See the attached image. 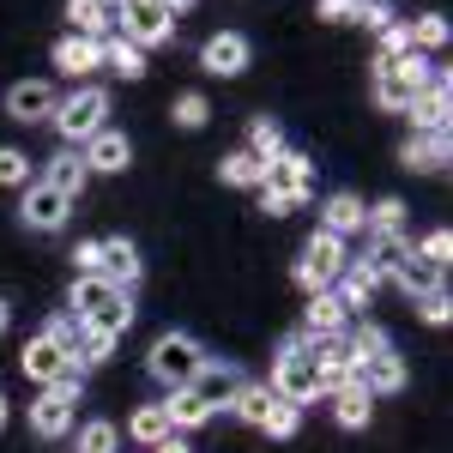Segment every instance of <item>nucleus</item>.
Masks as SVG:
<instances>
[{"label": "nucleus", "instance_id": "1", "mask_svg": "<svg viewBox=\"0 0 453 453\" xmlns=\"http://www.w3.org/2000/svg\"><path fill=\"white\" fill-rule=\"evenodd\" d=\"M314 194V164L303 151H279V157H266V175H260V206L284 218V211H296L303 200Z\"/></svg>", "mask_w": 453, "mask_h": 453}, {"label": "nucleus", "instance_id": "2", "mask_svg": "<svg viewBox=\"0 0 453 453\" xmlns=\"http://www.w3.org/2000/svg\"><path fill=\"white\" fill-rule=\"evenodd\" d=\"M429 79H435V67L423 61L418 49L399 55V61H375V104L393 109V115H405V109L429 91Z\"/></svg>", "mask_w": 453, "mask_h": 453}, {"label": "nucleus", "instance_id": "3", "mask_svg": "<svg viewBox=\"0 0 453 453\" xmlns=\"http://www.w3.org/2000/svg\"><path fill=\"white\" fill-rule=\"evenodd\" d=\"M104 115H109V91L104 85H79L73 97L55 104L49 121H55V134H61L67 145H79V140H91V134H104Z\"/></svg>", "mask_w": 453, "mask_h": 453}, {"label": "nucleus", "instance_id": "4", "mask_svg": "<svg viewBox=\"0 0 453 453\" xmlns=\"http://www.w3.org/2000/svg\"><path fill=\"white\" fill-rule=\"evenodd\" d=\"M200 363H206V350H200V339H188V333H164V339L151 345V357H145L151 381H164L170 393L194 381V375H200Z\"/></svg>", "mask_w": 453, "mask_h": 453}, {"label": "nucleus", "instance_id": "5", "mask_svg": "<svg viewBox=\"0 0 453 453\" xmlns=\"http://www.w3.org/2000/svg\"><path fill=\"white\" fill-rule=\"evenodd\" d=\"M345 266H350L345 236H333V230H314L309 248H303V260H296V284H303L309 296H314V290H333Z\"/></svg>", "mask_w": 453, "mask_h": 453}, {"label": "nucleus", "instance_id": "6", "mask_svg": "<svg viewBox=\"0 0 453 453\" xmlns=\"http://www.w3.org/2000/svg\"><path fill=\"white\" fill-rule=\"evenodd\" d=\"M273 393H279V399H290V405L320 399V387H314V357H309V339H303V333L279 350V363H273Z\"/></svg>", "mask_w": 453, "mask_h": 453}, {"label": "nucleus", "instance_id": "7", "mask_svg": "<svg viewBox=\"0 0 453 453\" xmlns=\"http://www.w3.org/2000/svg\"><path fill=\"white\" fill-rule=\"evenodd\" d=\"M121 31H127V42H134V49H157V42H170V36H175V19L157 6V0H127Z\"/></svg>", "mask_w": 453, "mask_h": 453}, {"label": "nucleus", "instance_id": "8", "mask_svg": "<svg viewBox=\"0 0 453 453\" xmlns=\"http://www.w3.org/2000/svg\"><path fill=\"white\" fill-rule=\"evenodd\" d=\"M67 211H73L67 194H55L49 181H25V206H19L25 230H42V236H55V230L67 224Z\"/></svg>", "mask_w": 453, "mask_h": 453}, {"label": "nucleus", "instance_id": "9", "mask_svg": "<svg viewBox=\"0 0 453 453\" xmlns=\"http://www.w3.org/2000/svg\"><path fill=\"white\" fill-rule=\"evenodd\" d=\"M73 418H79V399H67V393H55V387H42L31 405V429L42 435V441H61L73 429Z\"/></svg>", "mask_w": 453, "mask_h": 453}, {"label": "nucleus", "instance_id": "10", "mask_svg": "<svg viewBox=\"0 0 453 453\" xmlns=\"http://www.w3.org/2000/svg\"><path fill=\"white\" fill-rule=\"evenodd\" d=\"M97 279H109L115 290H134V284H140V248L127 242V236L97 242Z\"/></svg>", "mask_w": 453, "mask_h": 453}, {"label": "nucleus", "instance_id": "11", "mask_svg": "<svg viewBox=\"0 0 453 453\" xmlns=\"http://www.w3.org/2000/svg\"><path fill=\"white\" fill-rule=\"evenodd\" d=\"M55 104H61V97H55V85H42V79H25V85L6 91V115L25 121V127H31V121H49Z\"/></svg>", "mask_w": 453, "mask_h": 453}, {"label": "nucleus", "instance_id": "12", "mask_svg": "<svg viewBox=\"0 0 453 453\" xmlns=\"http://www.w3.org/2000/svg\"><path fill=\"white\" fill-rule=\"evenodd\" d=\"M121 296H134V290H115V284L97 279V273H79V279H73V314H79V320H97V314L115 309Z\"/></svg>", "mask_w": 453, "mask_h": 453}, {"label": "nucleus", "instance_id": "13", "mask_svg": "<svg viewBox=\"0 0 453 453\" xmlns=\"http://www.w3.org/2000/svg\"><path fill=\"white\" fill-rule=\"evenodd\" d=\"M85 170H104V175H115V170H127L134 164V145H127V134H115V127H104V134H91L85 140Z\"/></svg>", "mask_w": 453, "mask_h": 453}, {"label": "nucleus", "instance_id": "14", "mask_svg": "<svg viewBox=\"0 0 453 453\" xmlns=\"http://www.w3.org/2000/svg\"><path fill=\"white\" fill-rule=\"evenodd\" d=\"M200 67H206V73H218V79L242 73V67H248V36H236V31H218V36H206V49H200Z\"/></svg>", "mask_w": 453, "mask_h": 453}, {"label": "nucleus", "instance_id": "15", "mask_svg": "<svg viewBox=\"0 0 453 453\" xmlns=\"http://www.w3.org/2000/svg\"><path fill=\"white\" fill-rule=\"evenodd\" d=\"M55 67L67 73V79L97 73L104 67V42H97V36H61V42H55Z\"/></svg>", "mask_w": 453, "mask_h": 453}, {"label": "nucleus", "instance_id": "16", "mask_svg": "<svg viewBox=\"0 0 453 453\" xmlns=\"http://www.w3.org/2000/svg\"><path fill=\"white\" fill-rule=\"evenodd\" d=\"M411 121H418V134H448V73L435 67V79H429V91H423L418 104L405 109Z\"/></svg>", "mask_w": 453, "mask_h": 453}, {"label": "nucleus", "instance_id": "17", "mask_svg": "<svg viewBox=\"0 0 453 453\" xmlns=\"http://www.w3.org/2000/svg\"><path fill=\"white\" fill-rule=\"evenodd\" d=\"M61 363H67V350L55 345V339H42V333H36V339H25V350H19V369H25V381H55V375H61Z\"/></svg>", "mask_w": 453, "mask_h": 453}, {"label": "nucleus", "instance_id": "18", "mask_svg": "<svg viewBox=\"0 0 453 453\" xmlns=\"http://www.w3.org/2000/svg\"><path fill=\"white\" fill-rule=\"evenodd\" d=\"M194 393H200V399H206L211 411H218V405H230V393H236V387H242V375H236V369H230V363H218V357H206V363H200V375H194Z\"/></svg>", "mask_w": 453, "mask_h": 453}, {"label": "nucleus", "instance_id": "19", "mask_svg": "<svg viewBox=\"0 0 453 453\" xmlns=\"http://www.w3.org/2000/svg\"><path fill=\"white\" fill-rule=\"evenodd\" d=\"M375 290H381V273H375L369 260H350L345 273H339V290H333V296H339V303H345V314H350V309H363Z\"/></svg>", "mask_w": 453, "mask_h": 453}, {"label": "nucleus", "instance_id": "20", "mask_svg": "<svg viewBox=\"0 0 453 453\" xmlns=\"http://www.w3.org/2000/svg\"><path fill=\"white\" fill-rule=\"evenodd\" d=\"M85 157H79V151H55V157H49V170H42V181H49V188H55V194H67V200H79V194H85Z\"/></svg>", "mask_w": 453, "mask_h": 453}, {"label": "nucleus", "instance_id": "21", "mask_svg": "<svg viewBox=\"0 0 453 453\" xmlns=\"http://www.w3.org/2000/svg\"><path fill=\"white\" fill-rule=\"evenodd\" d=\"M357 381L369 387L375 399H381V393H399V387H405V363H399L393 350H381V357H369V363H357Z\"/></svg>", "mask_w": 453, "mask_h": 453}, {"label": "nucleus", "instance_id": "22", "mask_svg": "<svg viewBox=\"0 0 453 453\" xmlns=\"http://www.w3.org/2000/svg\"><path fill=\"white\" fill-rule=\"evenodd\" d=\"M363 218H369V206H363L357 194H333V200L320 206V230H333V236H357Z\"/></svg>", "mask_w": 453, "mask_h": 453}, {"label": "nucleus", "instance_id": "23", "mask_svg": "<svg viewBox=\"0 0 453 453\" xmlns=\"http://www.w3.org/2000/svg\"><path fill=\"white\" fill-rule=\"evenodd\" d=\"M326 399H333V418L345 423V429H363L369 411H375V393H369L363 381H345L339 393H326Z\"/></svg>", "mask_w": 453, "mask_h": 453}, {"label": "nucleus", "instance_id": "24", "mask_svg": "<svg viewBox=\"0 0 453 453\" xmlns=\"http://www.w3.org/2000/svg\"><path fill=\"white\" fill-rule=\"evenodd\" d=\"M399 164L405 170H441L448 164V134H411L399 145Z\"/></svg>", "mask_w": 453, "mask_h": 453}, {"label": "nucleus", "instance_id": "25", "mask_svg": "<svg viewBox=\"0 0 453 453\" xmlns=\"http://www.w3.org/2000/svg\"><path fill=\"white\" fill-rule=\"evenodd\" d=\"M387 279H399V290H405V296H423V290H435V284H441V266H429L418 248H411V254H405Z\"/></svg>", "mask_w": 453, "mask_h": 453}, {"label": "nucleus", "instance_id": "26", "mask_svg": "<svg viewBox=\"0 0 453 453\" xmlns=\"http://www.w3.org/2000/svg\"><path fill=\"white\" fill-rule=\"evenodd\" d=\"M164 411H170V423H175V429H200V423H211V418H218V411H211V405L200 399V393H194V387H175L170 399H164Z\"/></svg>", "mask_w": 453, "mask_h": 453}, {"label": "nucleus", "instance_id": "27", "mask_svg": "<svg viewBox=\"0 0 453 453\" xmlns=\"http://www.w3.org/2000/svg\"><path fill=\"white\" fill-rule=\"evenodd\" d=\"M273 399H279L273 387H254V381H242L236 393H230V411H236L242 423H254V429H260V423H266V411H273Z\"/></svg>", "mask_w": 453, "mask_h": 453}, {"label": "nucleus", "instance_id": "28", "mask_svg": "<svg viewBox=\"0 0 453 453\" xmlns=\"http://www.w3.org/2000/svg\"><path fill=\"white\" fill-rule=\"evenodd\" d=\"M345 303H339V296H333V290H314L309 296V333H320V339H326V333H345Z\"/></svg>", "mask_w": 453, "mask_h": 453}, {"label": "nucleus", "instance_id": "29", "mask_svg": "<svg viewBox=\"0 0 453 453\" xmlns=\"http://www.w3.org/2000/svg\"><path fill=\"white\" fill-rule=\"evenodd\" d=\"M127 435H134V441H145V448H157L164 435H175V423H170V411H164V405H140V411L127 418Z\"/></svg>", "mask_w": 453, "mask_h": 453}, {"label": "nucleus", "instance_id": "30", "mask_svg": "<svg viewBox=\"0 0 453 453\" xmlns=\"http://www.w3.org/2000/svg\"><path fill=\"white\" fill-rule=\"evenodd\" d=\"M104 67L121 79H145V49H134L127 36H104Z\"/></svg>", "mask_w": 453, "mask_h": 453}, {"label": "nucleus", "instance_id": "31", "mask_svg": "<svg viewBox=\"0 0 453 453\" xmlns=\"http://www.w3.org/2000/svg\"><path fill=\"white\" fill-rule=\"evenodd\" d=\"M345 350H350V363H369V357H381V350H393V345H387V333L375 320H357L345 333Z\"/></svg>", "mask_w": 453, "mask_h": 453}, {"label": "nucleus", "instance_id": "32", "mask_svg": "<svg viewBox=\"0 0 453 453\" xmlns=\"http://www.w3.org/2000/svg\"><path fill=\"white\" fill-rule=\"evenodd\" d=\"M218 175H224L230 188H260V175H266V164H260L254 151H230V157L218 164Z\"/></svg>", "mask_w": 453, "mask_h": 453}, {"label": "nucleus", "instance_id": "33", "mask_svg": "<svg viewBox=\"0 0 453 453\" xmlns=\"http://www.w3.org/2000/svg\"><path fill=\"white\" fill-rule=\"evenodd\" d=\"M405 254H411V242H405V230H393V236H369V266H375V273H393V266H399V260H405Z\"/></svg>", "mask_w": 453, "mask_h": 453}, {"label": "nucleus", "instance_id": "34", "mask_svg": "<svg viewBox=\"0 0 453 453\" xmlns=\"http://www.w3.org/2000/svg\"><path fill=\"white\" fill-rule=\"evenodd\" d=\"M248 151H254L260 164H266V157H279V151H284V127L273 121V115H260V121L248 127Z\"/></svg>", "mask_w": 453, "mask_h": 453}, {"label": "nucleus", "instance_id": "35", "mask_svg": "<svg viewBox=\"0 0 453 453\" xmlns=\"http://www.w3.org/2000/svg\"><path fill=\"white\" fill-rule=\"evenodd\" d=\"M42 339H55L67 357H79V345H85V320H79V314H55V320L42 326Z\"/></svg>", "mask_w": 453, "mask_h": 453}, {"label": "nucleus", "instance_id": "36", "mask_svg": "<svg viewBox=\"0 0 453 453\" xmlns=\"http://www.w3.org/2000/svg\"><path fill=\"white\" fill-rule=\"evenodd\" d=\"M448 19H441V12H423V19H418V25H411V49H418V55H423V49H448Z\"/></svg>", "mask_w": 453, "mask_h": 453}, {"label": "nucleus", "instance_id": "37", "mask_svg": "<svg viewBox=\"0 0 453 453\" xmlns=\"http://www.w3.org/2000/svg\"><path fill=\"white\" fill-rule=\"evenodd\" d=\"M363 230H369V236H393V230H405V200H381V206L363 218Z\"/></svg>", "mask_w": 453, "mask_h": 453}, {"label": "nucleus", "instance_id": "38", "mask_svg": "<svg viewBox=\"0 0 453 453\" xmlns=\"http://www.w3.org/2000/svg\"><path fill=\"white\" fill-rule=\"evenodd\" d=\"M170 115H175V127H206V121H211V104L200 97V91H181V97L170 104Z\"/></svg>", "mask_w": 453, "mask_h": 453}, {"label": "nucleus", "instance_id": "39", "mask_svg": "<svg viewBox=\"0 0 453 453\" xmlns=\"http://www.w3.org/2000/svg\"><path fill=\"white\" fill-rule=\"evenodd\" d=\"M260 429H266V435H296V429H303V405H290V399H273V411H266V423H260Z\"/></svg>", "mask_w": 453, "mask_h": 453}, {"label": "nucleus", "instance_id": "40", "mask_svg": "<svg viewBox=\"0 0 453 453\" xmlns=\"http://www.w3.org/2000/svg\"><path fill=\"white\" fill-rule=\"evenodd\" d=\"M115 441H121V429H115L109 418H97V423L79 429V453H115Z\"/></svg>", "mask_w": 453, "mask_h": 453}, {"label": "nucleus", "instance_id": "41", "mask_svg": "<svg viewBox=\"0 0 453 453\" xmlns=\"http://www.w3.org/2000/svg\"><path fill=\"white\" fill-rule=\"evenodd\" d=\"M85 326H91V333H109V339H121V333L134 326V296H121L115 309H104L97 320H85Z\"/></svg>", "mask_w": 453, "mask_h": 453}, {"label": "nucleus", "instance_id": "42", "mask_svg": "<svg viewBox=\"0 0 453 453\" xmlns=\"http://www.w3.org/2000/svg\"><path fill=\"white\" fill-rule=\"evenodd\" d=\"M31 181V157L19 145H0V188H25Z\"/></svg>", "mask_w": 453, "mask_h": 453}, {"label": "nucleus", "instance_id": "43", "mask_svg": "<svg viewBox=\"0 0 453 453\" xmlns=\"http://www.w3.org/2000/svg\"><path fill=\"white\" fill-rule=\"evenodd\" d=\"M418 314L429 320V326H448V320H453V296H448V284L423 290V296H418Z\"/></svg>", "mask_w": 453, "mask_h": 453}, {"label": "nucleus", "instance_id": "44", "mask_svg": "<svg viewBox=\"0 0 453 453\" xmlns=\"http://www.w3.org/2000/svg\"><path fill=\"white\" fill-rule=\"evenodd\" d=\"M411 248H418L429 266H441V273H448V254H453V236H448V230H429V236H423V242H411Z\"/></svg>", "mask_w": 453, "mask_h": 453}, {"label": "nucleus", "instance_id": "45", "mask_svg": "<svg viewBox=\"0 0 453 453\" xmlns=\"http://www.w3.org/2000/svg\"><path fill=\"white\" fill-rule=\"evenodd\" d=\"M399 55H411V25H387L381 31V61H399Z\"/></svg>", "mask_w": 453, "mask_h": 453}, {"label": "nucleus", "instance_id": "46", "mask_svg": "<svg viewBox=\"0 0 453 453\" xmlns=\"http://www.w3.org/2000/svg\"><path fill=\"white\" fill-rule=\"evenodd\" d=\"M55 393H67V399H79V387H85V363H79V357H67V363H61V375H55Z\"/></svg>", "mask_w": 453, "mask_h": 453}, {"label": "nucleus", "instance_id": "47", "mask_svg": "<svg viewBox=\"0 0 453 453\" xmlns=\"http://www.w3.org/2000/svg\"><path fill=\"white\" fill-rule=\"evenodd\" d=\"M320 19L326 25H350V19H363V0H320Z\"/></svg>", "mask_w": 453, "mask_h": 453}, {"label": "nucleus", "instance_id": "48", "mask_svg": "<svg viewBox=\"0 0 453 453\" xmlns=\"http://www.w3.org/2000/svg\"><path fill=\"white\" fill-rule=\"evenodd\" d=\"M109 350H115V339H109V333H91V326H85V345H79V363H104Z\"/></svg>", "mask_w": 453, "mask_h": 453}, {"label": "nucleus", "instance_id": "49", "mask_svg": "<svg viewBox=\"0 0 453 453\" xmlns=\"http://www.w3.org/2000/svg\"><path fill=\"white\" fill-rule=\"evenodd\" d=\"M363 25H375V31H387V25H393L387 0H363Z\"/></svg>", "mask_w": 453, "mask_h": 453}, {"label": "nucleus", "instance_id": "50", "mask_svg": "<svg viewBox=\"0 0 453 453\" xmlns=\"http://www.w3.org/2000/svg\"><path fill=\"white\" fill-rule=\"evenodd\" d=\"M73 266H79V273H97V242H79V248H73Z\"/></svg>", "mask_w": 453, "mask_h": 453}, {"label": "nucleus", "instance_id": "51", "mask_svg": "<svg viewBox=\"0 0 453 453\" xmlns=\"http://www.w3.org/2000/svg\"><path fill=\"white\" fill-rule=\"evenodd\" d=\"M151 453H194V448H188L181 435H164V441H157V448H151Z\"/></svg>", "mask_w": 453, "mask_h": 453}, {"label": "nucleus", "instance_id": "52", "mask_svg": "<svg viewBox=\"0 0 453 453\" xmlns=\"http://www.w3.org/2000/svg\"><path fill=\"white\" fill-rule=\"evenodd\" d=\"M157 6H164V12H170V19H175V12H188L194 0H157Z\"/></svg>", "mask_w": 453, "mask_h": 453}, {"label": "nucleus", "instance_id": "53", "mask_svg": "<svg viewBox=\"0 0 453 453\" xmlns=\"http://www.w3.org/2000/svg\"><path fill=\"white\" fill-rule=\"evenodd\" d=\"M6 320H12V309H6V303H0V333H6Z\"/></svg>", "mask_w": 453, "mask_h": 453}, {"label": "nucleus", "instance_id": "54", "mask_svg": "<svg viewBox=\"0 0 453 453\" xmlns=\"http://www.w3.org/2000/svg\"><path fill=\"white\" fill-rule=\"evenodd\" d=\"M0 429H6V393H0Z\"/></svg>", "mask_w": 453, "mask_h": 453}]
</instances>
